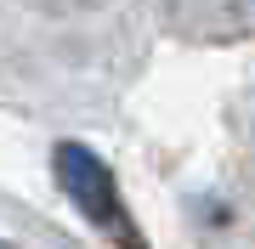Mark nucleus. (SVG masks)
<instances>
[{"label": "nucleus", "instance_id": "nucleus-1", "mask_svg": "<svg viewBox=\"0 0 255 249\" xmlns=\"http://www.w3.org/2000/svg\"><path fill=\"white\" fill-rule=\"evenodd\" d=\"M51 165H57V187L74 198V210H80L91 227L119 232V238H125V232H130V215H125V204H119V181H114V170L102 165L91 148H80V142H63Z\"/></svg>", "mask_w": 255, "mask_h": 249}, {"label": "nucleus", "instance_id": "nucleus-2", "mask_svg": "<svg viewBox=\"0 0 255 249\" xmlns=\"http://www.w3.org/2000/svg\"><path fill=\"white\" fill-rule=\"evenodd\" d=\"M0 249H6V244H0Z\"/></svg>", "mask_w": 255, "mask_h": 249}]
</instances>
